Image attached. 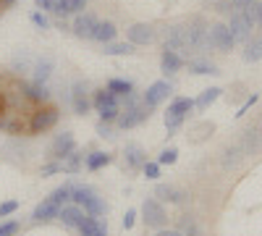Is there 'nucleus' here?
I'll list each match as a JSON object with an SVG mask.
<instances>
[{"label":"nucleus","mask_w":262,"mask_h":236,"mask_svg":"<svg viewBox=\"0 0 262 236\" xmlns=\"http://www.w3.org/2000/svg\"><path fill=\"white\" fill-rule=\"evenodd\" d=\"M84 153H79V149H74V153L69 158H63L60 165H63V174H79V170L84 168Z\"/></svg>","instance_id":"obj_31"},{"label":"nucleus","mask_w":262,"mask_h":236,"mask_svg":"<svg viewBox=\"0 0 262 236\" xmlns=\"http://www.w3.org/2000/svg\"><path fill=\"white\" fill-rule=\"evenodd\" d=\"M71 189H74V184H63V186L53 189L48 197H50L55 205H60V207H63V205H69V202H71Z\"/></svg>","instance_id":"obj_38"},{"label":"nucleus","mask_w":262,"mask_h":236,"mask_svg":"<svg viewBox=\"0 0 262 236\" xmlns=\"http://www.w3.org/2000/svg\"><path fill=\"white\" fill-rule=\"evenodd\" d=\"M184 121H186V118H179V116H165V132H168V137L176 134L179 128L184 126Z\"/></svg>","instance_id":"obj_43"},{"label":"nucleus","mask_w":262,"mask_h":236,"mask_svg":"<svg viewBox=\"0 0 262 236\" xmlns=\"http://www.w3.org/2000/svg\"><path fill=\"white\" fill-rule=\"evenodd\" d=\"M244 60L247 63L262 60V37H252L249 42H244Z\"/></svg>","instance_id":"obj_34"},{"label":"nucleus","mask_w":262,"mask_h":236,"mask_svg":"<svg viewBox=\"0 0 262 236\" xmlns=\"http://www.w3.org/2000/svg\"><path fill=\"white\" fill-rule=\"evenodd\" d=\"M58 121H60V111L55 108V105H50V102L37 105L27 118V134H32V137L45 134V132H50V128L58 126Z\"/></svg>","instance_id":"obj_1"},{"label":"nucleus","mask_w":262,"mask_h":236,"mask_svg":"<svg viewBox=\"0 0 262 236\" xmlns=\"http://www.w3.org/2000/svg\"><path fill=\"white\" fill-rule=\"evenodd\" d=\"M244 160V153L238 149V144H231V147H226L223 149V158H221V165L228 170V168H236L238 163Z\"/></svg>","instance_id":"obj_33"},{"label":"nucleus","mask_w":262,"mask_h":236,"mask_svg":"<svg viewBox=\"0 0 262 236\" xmlns=\"http://www.w3.org/2000/svg\"><path fill=\"white\" fill-rule=\"evenodd\" d=\"M184 29H186V50L189 53H200V50L207 48V29H210V24L202 16H194Z\"/></svg>","instance_id":"obj_3"},{"label":"nucleus","mask_w":262,"mask_h":236,"mask_svg":"<svg viewBox=\"0 0 262 236\" xmlns=\"http://www.w3.org/2000/svg\"><path fill=\"white\" fill-rule=\"evenodd\" d=\"M111 163H113V155L105 153V149H95V153H90L84 158V168L92 170V174H95V170H102L105 165H111Z\"/></svg>","instance_id":"obj_25"},{"label":"nucleus","mask_w":262,"mask_h":236,"mask_svg":"<svg viewBox=\"0 0 262 236\" xmlns=\"http://www.w3.org/2000/svg\"><path fill=\"white\" fill-rule=\"evenodd\" d=\"M123 228L128 231V228H134V223H137V210H126V216H123Z\"/></svg>","instance_id":"obj_51"},{"label":"nucleus","mask_w":262,"mask_h":236,"mask_svg":"<svg viewBox=\"0 0 262 236\" xmlns=\"http://www.w3.org/2000/svg\"><path fill=\"white\" fill-rule=\"evenodd\" d=\"M233 37H231V29L228 24H212L207 29V48L217 50V53H231L233 50Z\"/></svg>","instance_id":"obj_6"},{"label":"nucleus","mask_w":262,"mask_h":236,"mask_svg":"<svg viewBox=\"0 0 262 236\" xmlns=\"http://www.w3.org/2000/svg\"><path fill=\"white\" fill-rule=\"evenodd\" d=\"M16 210H18V202H16V200H6V202H0V218L13 216Z\"/></svg>","instance_id":"obj_47"},{"label":"nucleus","mask_w":262,"mask_h":236,"mask_svg":"<svg viewBox=\"0 0 262 236\" xmlns=\"http://www.w3.org/2000/svg\"><path fill=\"white\" fill-rule=\"evenodd\" d=\"M29 21H32V24H34L39 32H45V29H50V27H53V21L48 18V13H45V11H32V13H29Z\"/></svg>","instance_id":"obj_39"},{"label":"nucleus","mask_w":262,"mask_h":236,"mask_svg":"<svg viewBox=\"0 0 262 236\" xmlns=\"http://www.w3.org/2000/svg\"><path fill=\"white\" fill-rule=\"evenodd\" d=\"M257 100H259V97H257V95H249V97H247V100H244V102H242V108H238V113H236V118H242V116H247V111H249V108H252V105H254V102H257Z\"/></svg>","instance_id":"obj_49"},{"label":"nucleus","mask_w":262,"mask_h":236,"mask_svg":"<svg viewBox=\"0 0 262 236\" xmlns=\"http://www.w3.org/2000/svg\"><path fill=\"white\" fill-rule=\"evenodd\" d=\"M84 216H86L84 207H79V205L69 202V205H63V207H60L58 221H60L66 228H79V223H81V218H84Z\"/></svg>","instance_id":"obj_18"},{"label":"nucleus","mask_w":262,"mask_h":236,"mask_svg":"<svg viewBox=\"0 0 262 236\" xmlns=\"http://www.w3.org/2000/svg\"><path fill=\"white\" fill-rule=\"evenodd\" d=\"M189 71H191L194 76H205V74H212V76H217V74H221V71H217V66H215V63H210V60H205V58L189 60Z\"/></svg>","instance_id":"obj_32"},{"label":"nucleus","mask_w":262,"mask_h":236,"mask_svg":"<svg viewBox=\"0 0 262 236\" xmlns=\"http://www.w3.org/2000/svg\"><path fill=\"white\" fill-rule=\"evenodd\" d=\"M32 66H34V58H32L29 50H18L11 58V71L13 74H27V71H32Z\"/></svg>","instance_id":"obj_28"},{"label":"nucleus","mask_w":262,"mask_h":236,"mask_svg":"<svg viewBox=\"0 0 262 236\" xmlns=\"http://www.w3.org/2000/svg\"><path fill=\"white\" fill-rule=\"evenodd\" d=\"M118 37V27L113 21H97L95 24V32H92V42H100V45H107V42H113Z\"/></svg>","instance_id":"obj_23"},{"label":"nucleus","mask_w":262,"mask_h":236,"mask_svg":"<svg viewBox=\"0 0 262 236\" xmlns=\"http://www.w3.org/2000/svg\"><path fill=\"white\" fill-rule=\"evenodd\" d=\"M184 69V55L176 53V50H163L160 53V71L165 76H173Z\"/></svg>","instance_id":"obj_20"},{"label":"nucleus","mask_w":262,"mask_h":236,"mask_svg":"<svg viewBox=\"0 0 262 236\" xmlns=\"http://www.w3.org/2000/svg\"><path fill=\"white\" fill-rule=\"evenodd\" d=\"M179 231H181V236H202V228H200V223H196L194 216H181Z\"/></svg>","instance_id":"obj_36"},{"label":"nucleus","mask_w":262,"mask_h":236,"mask_svg":"<svg viewBox=\"0 0 262 236\" xmlns=\"http://www.w3.org/2000/svg\"><path fill=\"white\" fill-rule=\"evenodd\" d=\"M123 163H126V168L128 170H142V165L147 163V153L139 147V144H126V149H123Z\"/></svg>","instance_id":"obj_21"},{"label":"nucleus","mask_w":262,"mask_h":236,"mask_svg":"<svg viewBox=\"0 0 262 236\" xmlns=\"http://www.w3.org/2000/svg\"><path fill=\"white\" fill-rule=\"evenodd\" d=\"M231 8H233V0H217V11H221V13L231 16Z\"/></svg>","instance_id":"obj_52"},{"label":"nucleus","mask_w":262,"mask_h":236,"mask_svg":"<svg viewBox=\"0 0 262 236\" xmlns=\"http://www.w3.org/2000/svg\"><path fill=\"white\" fill-rule=\"evenodd\" d=\"M163 50L186 53V29L181 24H170L163 29Z\"/></svg>","instance_id":"obj_11"},{"label":"nucleus","mask_w":262,"mask_h":236,"mask_svg":"<svg viewBox=\"0 0 262 236\" xmlns=\"http://www.w3.org/2000/svg\"><path fill=\"white\" fill-rule=\"evenodd\" d=\"M55 27H58L60 32H71V24H66L63 18H60V21H55Z\"/></svg>","instance_id":"obj_57"},{"label":"nucleus","mask_w":262,"mask_h":236,"mask_svg":"<svg viewBox=\"0 0 262 236\" xmlns=\"http://www.w3.org/2000/svg\"><path fill=\"white\" fill-rule=\"evenodd\" d=\"M71 202L84 207V212H90L95 218H102L107 212V205L102 202V197H97V191L92 186H74L71 189Z\"/></svg>","instance_id":"obj_2"},{"label":"nucleus","mask_w":262,"mask_h":236,"mask_svg":"<svg viewBox=\"0 0 262 236\" xmlns=\"http://www.w3.org/2000/svg\"><path fill=\"white\" fill-rule=\"evenodd\" d=\"M249 3H254V0H233V8L242 11V8H244V6H249Z\"/></svg>","instance_id":"obj_56"},{"label":"nucleus","mask_w":262,"mask_h":236,"mask_svg":"<svg viewBox=\"0 0 262 236\" xmlns=\"http://www.w3.org/2000/svg\"><path fill=\"white\" fill-rule=\"evenodd\" d=\"M97 21H100V18H97L95 13H90V11L76 13L74 21H71V34L79 37V39H92V32H95Z\"/></svg>","instance_id":"obj_13"},{"label":"nucleus","mask_w":262,"mask_h":236,"mask_svg":"<svg viewBox=\"0 0 262 236\" xmlns=\"http://www.w3.org/2000/svg\"><path fill=\"white\" fill-rule=\"evenodd\" d=\"M105 87L111 90L113 95H118V97H126V95L134 92V81H128V79H111Z\"/></svg>","instance_id":"obj_35"},{"label":"nucleus","mask_w":262,"mask_h":236,"mask_svg":"<svg viewBox=\"0 0 262 236\" xmlns=\"http://www.w3.org/2000/svg\"><path fill=\"white\" fill-rule=\"evenodd\" d=\"M53 71H55L53 55H39V58H34V66H32V81L34 84H48L53 79Z\"/></svg>","instance_id":"obj_14"},{"label":"nucleus","mask_w":262,"mask_h":236,"mask_svg":"<svg viewBox=\"0 0 262 236\" xmlns=\"http://www.w3.org/2000/svg\"><path fill=\"white\" fill-rule=\"evenodd\" d=\"M155 197L163 200V202H170V205H181L186 200V195L179 189V186H170V184H158L155 189Z\"/></svg>","instance_id":"obj_24"},{"label":"nucleus","mask_w":262,"mask_h":236,"mask_svg":"<svg viewBox=\"0 0 262 236\" xmlns=\"http://www.w3.org/2000/svg\"><path fill=\"white\" fill-rule=\"evenodd\" d=\"M0 13H3V11H0Z\"/></svg>","instance_id":"obj_59"},{"label":"nucleus","mask_w":262,"mask_h":236,"mask_svg":"<svg viewBox=\"0 0 262 236\" xmlns=\"http://www.w3.org/2000/svg\"><path fill=\"white\" fill-rule=\"evenodd\" d=\"M238 13L244 16V21H247V24H249L252 29L257 27V0H254V3H249V6H244V8L238 11Z\"/></svg>","instance_id":"obj_42"},{"label":"nucleus","mask_w":262,"mask_h":236,"mask_svg":"<svg viewBox=\"0 0 262 236\" xmlns=\"http://www.w3.org/2000/svg\"><path fill=\"white\" fill-rule=\"evenodd\" d=\"M149 118V108H144V105H131V108H121L118 118H116V126L121 128V132H128V128H137L142 126L144 121Z\"/></svg>","instance_id":"obj_8"},{"label":"nucleus","mask_w":262,"mask_h":236,"mask_svg":"<svg viewBox=\"0 0 262 236\" xmlns=\"http://www.w3.org/2000/svg\"><path fill=\"white\" fill-rule=\"evenodd\" d=\"M170 95H173V84L168 79H158V81H152L149 87H147V92L142 95V105H144V108H149V111H155V108H160V105Z\"/></svg>","instance_id":"obj_4"},{"label":"nucleus","mask_w":262,"mask_h":236,"mask_svg":"<svg viewBox=\"0 0 262 236\" xmlns=\"http://www.w3.org/2000/svg\"><path fill=\"white\" fill-rule=\"evenodd\" d=\"M8 113V105H6V97H3V90H0V116Z\"/></svg>","instance_id":"obj_55"},{"label":"nucleus","mask_w":262,"mask_h":236,"mask_svg":"<svg viewBox=\"0 0 262 236\" xmlns=\"http://www.w3.org/2000/svg\"><path fill=\"white\" fill-rule=\"evenodd\" d=\"M95 132H97V137H102V139H113V137H116V134H113V123H105V121H97Z\"/></svg>","instance_id":"obj_45"},{"label":"nucleus","mask_w":262,"mask_h":236,"mask_svg":"<svg viewBox=\"0 0 262 236\" xmlns=\"http://www.w3.org/2000/svg\"><path fill=\"white\" fill-rule=\"evenodd\" d=\"M0 132L13 134V137L24 134L27 132V118H21V113H16V111H8V113L0 116Z\"/></svg>","instance_id":"obj_16"},{"label":"nucleus","mask_w":262,"mask_h":236,"mask_svg":"<svg viewBox=\"0 0 262 236\" xmlns=\"http://www.w3.org/2000/svg\"><path fill=\"white\" fill-rule=\"evenodd\" d=\"M191 111H194V100H191V97H176V100H173V102L168 105L165 116H179V118H186Z\"/></svg>","instance_id":"obj_29"},{"label":"nucleus","mask_w":262,"mask_h":236,"mask_svg":"<svg viewBox=\"0 0 262 236\" xmlns=\"http://www.w3.org/2000/svg\"><path fill=\"white\" fill-rule=\"evenodd\" d=\"M257 27H262V0H257Z\"/></svg>","instance_id":"obj_58"},{"label":"nucleus","mask_w":262,"mask_h":236,"mask_svg":"<svg viewBox=\"0 0 262 236\" xmlns=\"http://www.w3.org/2000/svg\"><path fill=\"white\" fill-rule=\"evenodd\" d=\"M39 174H42V176H55V174H63V165H60L58 160H48L45 165L39 168Z\"/></svg>","instance_id":"obj_44"},{"label":"nucleus","mask_w":262,"mask_h":236,"mask_svg":"<svg viewBox=\"0 0 262 236\" xmlns=\"http://www.w3.org/2000/svg\"><path fill=\"white\" fill-rule=\"evenodd\" d=\"M105 50V55H113V58H128V55H134L137 53V45H131V42H118V39H113V42H107V45H102Z\"/></svg>","instance_id":"obj_27"},{"label":"nucleus","mask_w":262,"mask_h":236,"mask_svg":"<svg viewBox=\"0 0 262 236\" xmlns=\"http://www.w3.org/2000/svg\"><path fill=\"white\" fill-rule=\"evenodd\" d=\"M76 149V137L71 134V132H63V134H58L55 139H53V144H50V153H48V158L50 160H63V158H69L71 153Z\"/></svg>","instance_id":"obj_12"},{"label":"nucleus","mask_w":262,"mask_h":236,"mask_svg":"<svg viewBox=\"0 0 262 236\" xmlns=\"http://www.w3.org/2000/svg\"><path fill=\"white\" fill-rule=\"evenodd\" d=\"M92 108H95V111H102V108H121V97L113 95L107 87L95 90V92H92Z\"/></svg>","instance_id":"obj_22"},{"label":"nucleus","mask_w":262,"mask_h":236,"mask_svg":"<svg viewBox=\"0 0 262 236\" xmlns=\"http://www.w3.org/2000/svg\"><path fill=\"white\" fill-rule=\"evenodd\" d=\"M142 221H144V226H149V228H163L165 221H168V212H165L163 202L155 200V197H147V200L142 202Z\"/></svg>","instance_id":"obj_7"},{"label":"nucleus","mask_w":262,"mask_h":236,"mask_svg":"<svg viewBox=\"0 0 262 236\" xmlns=\"http://www.w3.org/2000/svg\"><path fill=\"white\" fill-rule=\"evenodd\" d=\"M71 108L76 116H86L92 111V92H90V84L86 81H74L71 84Z\"/></svg>","instance_id":"obj_9"},{"label":"nucleus","mask_w":262,"mask_h":236,"mask_svg":"<svg viewBox=\"0 0 262 236\" xmlns=\"http://www.w3.org/2000/svg\"><path fill=\"white\" fill-rule=\"evenodd\" d=\"M228 29H231V37H233V42H249L252 39V27L244 21V16L242 13H233L231 16V21H228Z\"/></svg>","instance_id":"obj_19"},{"label":"nucleus","mask_w":262,"mask_h":236,"mask_svg":"<svg viewBox=\"0 0 262 236\" xmlns=\"http://www.w3.org/2000/svg\"><path fill=\"white\" fill-rule=\"evenodd\" d=\"M16 233H18V223H16V221L0 223V236H16Z\"/></svg>","instance_id":"obj_48"},{"label":"nucleus","mask_w":262,"mask_h":236,"mask_svg":"<svg viewBox=\"0 0 262 236\" xmlns=\"http://www.w3.org/2000/svg\"><path fill=\"white\" fill-rule=\"evenodd\" d=\"M160 163L158 160H147L144 165H142V174H144V179H149V181H158L160 179Z\"/></svg>","instance_id":"obj_40"},{"label":"nucleus","mask_w":262,"mask_h":236,"mask_svg":"<svg viewBox=\"0 0 262 236\" xmlns=\"http://www.w3.org/2000/svg\"><path fill=\"white\" fill-rule=\"evenodd\" d=\"M126 37H128L131 45L147 48V45H152V42L158 39V29L152 27V24H147V21H137V24H131L126 29Z\"/></svg>","instance_id":"obj_10"},{"label":"nucleus","mask_w":262,"mask_h":236,"mask_svg":"<svg viewBox=\"0 0 262 236\" xmlns=\"http://www.w3.org/2000/svg\"><path fill=\"white\" fill-rule=\"evenodd\" d=\"M176 160H179V149H176V147L160 149V155H158V163H160V165H176Z\"/></svg>","instance_id":"obj_41"},{"label":"nucleus","mask_w":262,"mask_h":236,"mask_svg":"<svg viewBox=\"0 0 262 236\" xmlns=\"http://www.w3.org/2000/svg\"><path fill=\"white\" fill-rule=\"evenodd\" d=\"M221 95H223V90H221V87H210V90H205V92H202L200 97L194 100V111L205 113V111H207L210 105H212V102H215L217 97H221Z\"/></svg>","instance_id":"obj_30"},{"label":"nucleus","mask_w":262,"mask_h":236,"mask_svg":"<svg viewBox=\"0 0 262 236\" xmlns=\"http://www.w3.org/2000/svg\"><path fill=\"white\" fill-rule=\"evenodd\" d=\"M16 3H18V0H0V11H11Z\"/></svg>","instance_id":"obj_54"},{"label":"nucleus","mask_w":262,"mask_h":236,"mask_svg":"<svg viewBox=\"0 0 262 236\" xmlns=\"http://www.w3.org/2000/svg\"><path fill=\"white\" fill-rule=\"evenodd\" d=\"M34 8L45 11V13H53L55 11V0H34Z\"/></svg>","instance_id":"obj_50"},{"label":"nucleus","mask_w":262,"mask_h":236,"mask_svg":"<svg viewBox=\"0 0 262 236\" xmlns=\"http://www.w3.org/2000/svg\"><path fill=\"white\" fill-rule=\"evenodd\" d=\"M90 0H55V16H76L86 8Z\"/></svg>","instance_id":"obj_26"},{"label":"nucleus","mask_w":262,"mask_h":236,"mask_svg":"<svg viewBox=\"0 0 262 236\" xmlns=\"http://www.w3.org/2000/svg\"><path fill=\"white\" fill-rule=\"evenodd\" d=\"M58 212H60V205H55L50 197H45L32 212V223H53L58 221Z\"/></svg>","instance_id":"obj_15"},{"label":"nucleus","mask_w":262,"mask_h":236,"mask_svg":"<svg viewBox=\"0 0 262 236\" xmlns=\"http://www.w3.org/2000/svg\"><path fill=\"white\" fill-rule=\"evenodd\" d=\"M118 113H121V108H102V111H97L100 121H105V123H116Z\"/></svg>","instance_id":"obj_46"},{"label":"nucleus","mask_w":262,"mask_h":236,"mask_svg":"<svg viewBox=\"0 0 262 236\" xmlns=\"http://www.w3.org/2000/svg\"><path fill=\"white\" fill-rule=\"evenodd\" d=\"M76 231H79L81 236H97V231H100V218H95V216H90V212H86Z\"/></svg>","instance_id":"obj_37"},{"label":"nucleus","mask_w":262,"mask_h":236,"mask_svg":"<svg viewBox=\"0 0 262 236\" xmlns=\"http://www.w3.org/2000/svg\"><path fill=\"white\" fill-rule=\"evenodd\" d=\"M155 236H181V231L179 228H158Z\"/></svg>","instance_id":"obj_53"},{"label":"nucleus","mask_w":262,"mask_h":236,"mask_svg":"<svg viewBox=\"0 0 262 236\" xmlns=\"http://www.w3.org/2000/svg\"><path fill=\"white\" fill-rule=\"evenodd\" d=\"M238 144V149L244 153V158H249V155H257L259 149H262V132L259 128H247L244 132V137L236 142Z\"/></svg>","instance_id":"obj_17"},{"label":"nucleus","mask_w":262,"mask_h":236,"mask_svg":"<svg viewBox=\"0 0 262 236\" xmlns=\"http://www.w3.org/2000/svg\"><path fill=\"white\" fill-rule=\"evenodd\" d=\"M16 87H18V92L24 95V100L29 102V105H45V102H50V90H48V84H34V81H27V79H16Z\"/></svg>","instance_id":"obj_5"}]
</instances>
